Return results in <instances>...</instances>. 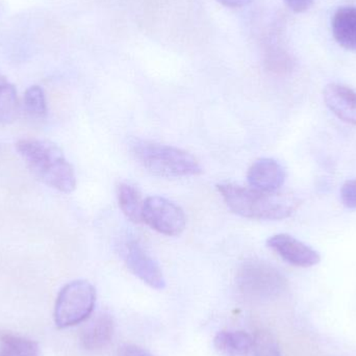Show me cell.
<instances>
[{"label":"cell","instance_id":"obj_1","mask_svg":"<svg viewBox=\"0 0 356 356\" xmlns=\"http://www.w3.org/2000/svg\"><path fill=\"white\" fill-rule=\"evenodd\" d=\"M217 188L232 213L248 219H286L300 205L299 199L291 193L264 192L234 184H220Z\"/></svg>","mask_w":356,"mask_h":356},{"label":"cell","instance_id":"obj_2","mask_svg":"<svg viewBox=\"0 0 356 356\" xmlns=\"http://www.w3.org/2000/svg\"><path fill=\"white\" fill-rule=\"evenodd\" d=\"M16 148L31 172L44 184L65 194L75 190L74 169L56 144L48 140L26 138L18 141Z\"/></svg>","mask_w":356,"mask_h":356},{"label":"cell","instance_id":"obj_3","mask_svg":"<svg viewBox=\"0 0 356 356\" xmlns=\"http://www.w3.org/2000/svg\"><path fill=\"white\" fill-rule=\"evenodd\" d=\"M129 148L144 168L159 177H194L202 172L196 158L179 148L140 139L133 140Z\"/></svg>","mask_w":356,"mask_h":356},{"label":"cell","instance_id":"obj_4","mask_svg":"<svg viewBox=\"0 0 356 356\" xmlns=\"http://www.w3.org/2000/svg\"><path fill=\"white\" fill-rule=\"evenodd\" d=\"M238 291L251 300H270L286 288V280L275 267L263 261H247L236 277Z\"/></svg>","mask_w":356,"mask_h":356},{"label":"cell","instance_id":"obj_5","mask_svg":"<svg viewBox=\"0 0 356 356\" xmlns=\"http://www.w3.org/2000/svg\"><path fill=\"white\" fill-rule=\"evenodd\" d=\"M96 302L95 288L87 280L69 282L58 293L54 321L58 328L71 327L87 320Z\"/></svg>","mask_w":356,"mask_h":356},{"label":"cell","instance_id":"obj_6","mask_svg":"<svg viewBox=\"0 0 356 356\" xmlns=\"http://www.w3.org/2000/svg\"><path fill=\"white\" fill-rule=\"evenodd\" d=\"M143 222L160 234L177 236L186 228V218L184 211L169 199L150 196L144 201Z\"/></svg>","mask_w":356,"mask_h":356},{"label":"cell","instance_id":"obj_7","mask_svg":"<svg viewBox=\"0 0 356 356\" xmlns=\"http://www.w3.org/2000/svg\"><path fill=\"white\" fill-rule=\"evenodd\" d=\"M122 257L129 271L144 284L156 290L166 288V280L160 266L147 254L139 243L136 241L127 242L122 249Z\"/></svg>","mask_w":356,"mask_h":356},{"label":"cell","instance_id":"obj_8","mask_svg":"<svg viewBox=\"0 0 356 356\" xmlns=\"http://www.w3.org/2000/svg\"><path fill=\"white\" fill-rule=\"evenodd\" d=\"M268 247L284 261L299 268H311L321 261L318 251L288 234H274L268 238Z\"/></svg>","mask_w":356,"mask_h":356},{"label":"cell","instance_id":"obj_9","mask_svg":"<svg viewBox=\"0 0 356 356\" xmlns=\"http://www.w3.org/2000/svg\"><path fill=\"white\" fill-rule=\"evenodd\" d=\"M286 170L273 159L264 158L255 161L247 173L251 188L264 192H276L284 186Z\"/></svg>","mask_w":356,"mask_h":356},{"label":"cell","instance_id":"obj_10","mask_svg":"<svg viewBox=\"0 0 356 356\" xmlns=\"http://www.w3.org/2000/svg\"><path fill=\"white\" fill-rule=\"evenodd\" d=\"M326 106L340 120L356 127V92L348 86L330 83L323 91Z\"/></svg>","mask_w":356,"mask_h":356},{"label":"cell","instance_id":"obj_11","mask_svg":"<svg viewBox=\"0 0 356 356\" xmlns=\"http://www.w3.org/2000/svg\"><path fill=\"white\" fill-rule=\"evenodd\" d=\"M114 334V321L111 315L102 313L96 316L81 334V346L89 351L106 348Z\"/></svg>","mask_w":356,"mask_h":356},{"label":"cell","instance_id":"obj_12","mask_svg":"<svg viewBox=\"0 0 356 356\" xmlns=\"http://www.w3.org/2000/svg\"><path fill=\"white\" fill-rule=\"evenodd\" d=\"M334 40L341 47L356 52V6H341L332 19Z\"/></svg>","mask_w":356,"mask_h":356},{"label":"cell","instance_id":"obj_13","mask_svg":"<svg viewBox=\"0 0 356 356\" xmlns=\"http://www.w3.org/2000/svg\"><path fill=\"white\" fill-rule=\"evenodd\" d=\"M213 347L221 356H249L253 339L244 332L223 330L213 339Z\"/></svg>","mask_w":356,"mask_h":356},{"label":"cell","instance_id":"obj_14","mask_svg":"<svg viewBox=\"0 0 356 356\" xmlns=\"http://www.w3.org/2000/svg\"><path fill=\"white\" fill-rule=\"evenodd\" d=\"M119 207L127 219L134 223L143 222L144 201L139 190L133 184L121 182L117 186Z\"/></svg>","mask_w":356,"mask_h":356},{"label":"cell","instance_id":"obj_15","mask_svg":"<svg viewBox=\"0 0 356 356\" xmlns=\"http://www.w3.org/2000/svg\"><path fill=\"white\" fill-rule=\"evenodd\" d=\"M266 69L274 74H288L293 70L294 60L288 51L275 42H268L264 58Z\"/></svg>","mask_w":356,"mask_h":356},{"label":"cell","instance_id":"obj_16","mask_svg":"<svg viewBox=\"0 0 356 356\" xmlns=\"http://www.w3.org/2000/svg\"><path fill=\"white\" fill-rule=\"evenodd\" d=\"M18 106L16 88L4 75L0 74V123L13 122L18 113Z\"/></svg>","mask_w":356,"mask_h":356},{"label":"cell","instance_id":"obj_17","mask_svg":"<svg viewBox=\"0 0 356 356\" xmlns=\"http://www.w3.org/2000/svg\"><path fill=\"white\" fill-rule=\"evenodd\" d=\"M2 353L6 356H41L37 343L23 337L3 334L0 337Z\"/></svg>","mask_w":356,"mask_h":356},{"label":"cell","instance_id":"obj_18","mask_svg":"<svg viewBox=\"0 0 356 356\" xmlns=\"http://www.w3.org/2000/svg\"><path fill=\"white\" fill-rule=\"evenodd\" d=\"M24 108L31 118L42 120L47 116L45 93L40 86H31L25 92Z\"/></svg>","mask_w":356,"mask_h":356},{"label":"cell","instance_id":"obj_19","mask_svg":"<svg viewBox=\"0 0 356 356\" xmlns=\"http://www.w3.org/2000/svg\"><path fill=\"white\" fill-rule=\"evenodd\" d=\"M253 356H282L275 337L268 330H259L253 337Z\"/></svg>","mask_w":356,"mask_h":356},{"label":"cell","instance_id":"obj_20","mask_svg":"<svg viewBox=\"0 0 356 356\" xmlns=\"http://www.w3.org/2000/svg\"><path fill=\"white\" fill-rule=\"evenodd\" d=\"M341 200L345 207L356 209V179L347 180L341 188Z\"/></svg>","mask_w":356,"mask_h":356},{"label":"cell","instance_id":"obj_21","mask_svg":"<svg viewBox=\"0 0 356 356\" xmlns=\"http://www.w3.org/2000/svg\"><path fill=\"white\" fill-rule=\"evenodd\" d=\"M116 356H152L146 349L136 345H124L117 351Z\"/></svg>","mask_w":356,"mask_h":356},{"label":"cell","instance_id":"obj_22","mask_svg":"<svg viewBox=\"0 0 356 356\" xmlns=\"http://www.w3.org/2000/svg\"><path fill=\"white\" fill-rule=\"evenodd\" d=\"M286 6L297 14L307 12L313 6L314 0H284Z\"/></svg>","mask_w":356,"mask_h":356},{"label":"cell","instance_id":"obj_23","mask_svg":"<svg viewBox=\"0 0 356 356\" xmlns=\"http://www.w3.org/2000/svg\"><path fill=\"white\" fill-rule=\"evenodd\" d=\"M218 1L227 8H242L250 3L252 0H218Z\"/></svg>","mask_w":356,"mask_h":356},{"label":"cell","instance_id":"obj_24","mask_svg":"<svg viewBox=\"0 0 356 356\" xmlns=\"http://www.w3.org/2000/svg\"><path fill=\"white\" fill-rule=\"evenodd\" d=\"M0 356H6V355H4L3 353H0Z\"/></svg>","mask_w":356,"mask_h":356}]
</instances>
